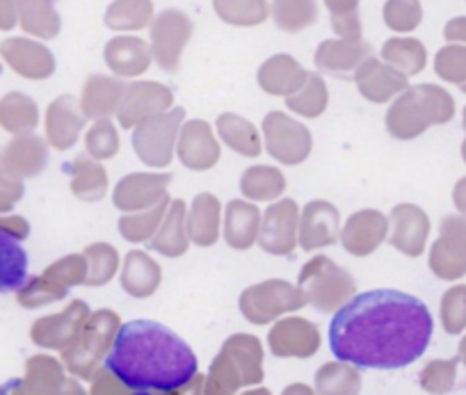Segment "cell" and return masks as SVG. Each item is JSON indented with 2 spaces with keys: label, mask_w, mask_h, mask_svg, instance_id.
Segmentation results:
<instances>
[{
  "label": "cell",
  "mask_w": 466,
  "mask_h": 395,
  "mask_svg": "<svg viewBox=\"0 0 466 395\" xmlns=\"http://www.w3.org/2000/svg\"><path fill=\"white\" fill-rule=\"evenodd\" d=\"M106 368L128 389L178 390L199 370L197 354L169 327L154 320H131L116 331Z\"/></svg>",
  "instance_id": "obj_2"
},
{
  "label": "cell",
  "mask_w": 466,
  "mask_h": 395,
  "mask_svg": "<svg viewBox=\"0 0 466 395\" xmlns=\"http://www.w3.org/2000/svg\"><path fill=\"white\" fill-rule=\"evenodd\" d=\"M136 395H156V393H136Z\"/></svg>",
  "instance_id": "obj_4"
},
{
  "label": "cell",
  "mask_w": 466,
  "mask_h": 395,
  "mask_svg": "<svg viewBox=\"0 0 466 395\" xmlns=\"http://www.w3.org/2000/svg\"><path fill=\"white\" fill-rule=\"evenodd\" d=\"M430 309L393 289L366 290L336 311L329 348L339 361L364 370H400L423 357L432 340Z\"/></svg>",
  "instance_id": "obj_1"
},
{
  "label": "cell",
  "mask_w": 466,
  "mask_h": 395,
  "mask_svg": "<svg viewBox=\"0 0 466 395\" xmlns=\"http://www.w3.org/2000/svg\"><path fill=\"white\" fill-rule=\"evenodd\" d=\"M28 284V251L19 238L0 227V293H15Z\"/></svg>",
  "instance_id": "obj_3"
}]
</instances>
